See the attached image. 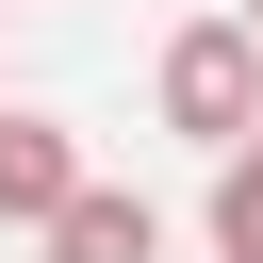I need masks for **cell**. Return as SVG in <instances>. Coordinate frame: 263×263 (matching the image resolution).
<instances>
[{
    "label": "cell",
    "instance_id": "obj_1",
    "mask_svg": "<svg viewBox=\"0 0 263 263\" xmlns=\"http://www.w3.org/2000/svg\"><path fill=\"white\" fill-rule=\"evenodd\" d=\"M148 99H164V132H181V148H214V164H230V148L263 132V33H247V16H181V33H164V66H148Z\"/></svg>",
    "mask_w": 263,
    "mask_h": 263
},
{
    "label": "cell",
    "instance_id": "obj_3",
    "mask_svg": "<svg viewBox=\"0 0 263 263\" xmlns=\"http://www.w3.org/2000/svg\"><path fill=\"white\" fill-rule=\"evenodd\" d=\"M33 247H49V263H164V214H148V197H115V181H82Z\"/></svg>",
    "mask_w": 263,
    "mask_h": 263
},
{
    "label": "cell",
    "instance_id": "obj_6",
    "mask_svg": "<svg viewBox=\"0 0 263 263\" xmlns=\"http://www.w3.org/2000/svg\"><path fill=\"white\" fill-rule=\"evenodd\" d=\"M230 16H247V33H263V0H230Z\"/></svg>",
    "mask_w": 263,
    "mask_h": 263
},
{
    "label": "cell",
    "instance_id": "obj_2",
    "mask_svg": "<svg viewBox=\"0 0 263 263\" xmlns=\"http://www.w3.org/2000/svg\"><path fill=\"white\" fill-rule=\"evenodd\" d=\"M82 181H99V164H82V132H66V115H0V230H49Z\"/></svg>",
    "mask_w": 263,
    "mask_h": 263
},
{
    "label": "cell",
    "instance_id": "obj_4",
    "mask_svg": "<svg viewBox=\"0 0 263 263\" xmlns=\"http://www.w3.org/2000/svg\"><path fill=\"white\" fill-rule=\"evenodd\" d=\"M214 230H263V132H247V148L214 164Z\"/></svg>",
    "mask_w": 263,
    "mask_h": 263
},
{
    "label": "cell",
    "instance_id": "obj_5",
    "mask_svg": "<svg viewBox=\"0 0 263 263\" xmlns=\"http://www.w3.org/2000/svg\"><path fill=\"white\" fill-rule=\"evenodd\" d=\"M214 263H263V230H214Z\"/></svg>",
    "mask_w": 263,
    "mask_h": 263
}]
</instances>
